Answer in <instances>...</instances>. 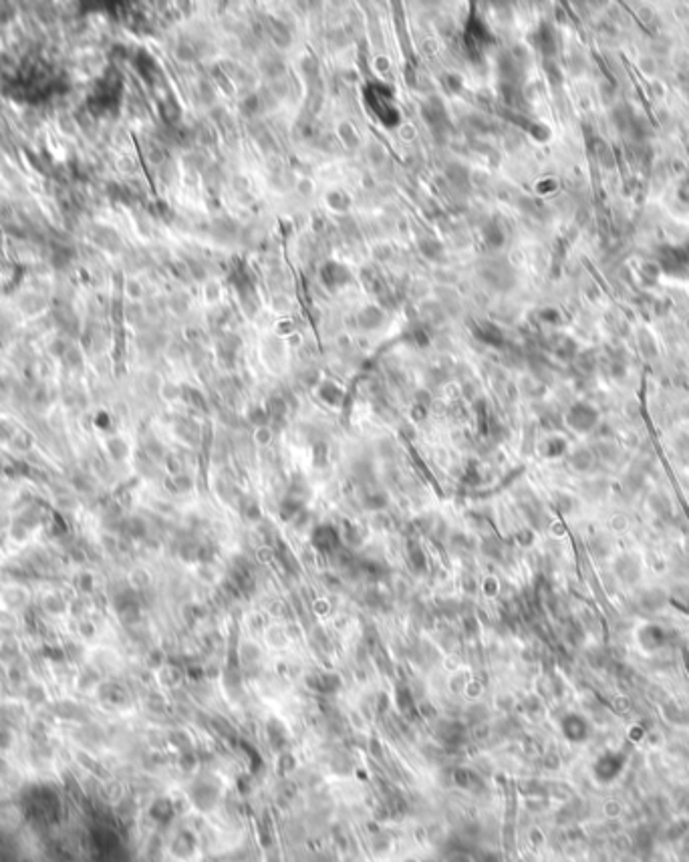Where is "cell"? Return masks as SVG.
Returning <instances> with one entry per match:
<instances>
[{
    "label": "cell",
    "instance_id": "1",
    "mask_svg": "<svg viewBox=\"0 0 689 862\" xmlns=\"http://www.w3.org/2000/svg\"><path fill=\"white\" fill-rule=\"evenodd\" d=\"M16 743V733L13 727L0 726V754H8L13 752Z\"/></svg>",
    "mask_w": 689,
    "mask_h": 862
},
{
    "label": "cell",
    "instance_id": "2",
    "mask_svg": "<svg viewBox=\"0 0 689 862\" xmlns=\"http://www.w3.org/2000/svg\"><path fill=\"white\" fill-rule=\"evenodd\" d=\"M45 608L51 613V615H60L63 613V608H65V605H63V599H59V596H49L45 601Z\"/></svg>",
    "mask_w": 689,
    "mask_h": 862
}]
</instances>
